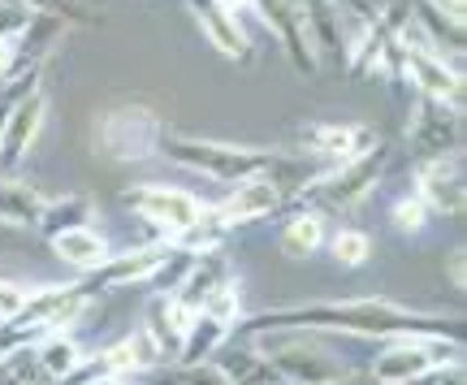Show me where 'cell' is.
<instances>
[{
  "mask_svg": "<svg viewBox=\"0 0 467 385\" xmlns=\"http://www.w3.org/2000/svg\"><path fill=\"white\" fill-rule=\"evenodd\" d=\"M350 334V338H411V334H446L463 338V317H433L416 312L394 299H325V303H299V307H273L260 317H243L234 334Z\"/></svg>",
  "mask_w": 467,
  "mask_h": 385,
  "instance_id": "cell-1",
  "label": "cell"
},
{
  "mask_svg": "<svg viewBox=\"0 0 467 385\" xmlns=\"http://www.w3.org/2000/svg\"><path fill=\"white\" fill-rule=\"evenodd\" d=\"M156 156H169L186 173H203V178H217V182L255 178L273 161V151L265 148H243V143H221V139H186V134H165Z\"/></svg>",
  "mask_w": 467,
  "mask_h": 385,
  "instance_id": "cell-2",
  "label": "cell"
},
{
  "mask_svg": "<svg viewBox=\"0 0 467 385\" xmlns=\"http://www.w3.org/2000/svg\"><path fill=\"white\" fill-rule=\"evenodd\" d=\"M389 161H394V143L389 139H377L368 151L359 156H350L342 165H329L320 173L312 191H307V200L325 203V208H337V213H347V208H359V203L385 182V173H389Z\"/></svg>",
  "mask_w": 467,
  "mask_h": 385,
  "instance_id": "cell-3",
  "label": "cell"
},
{
  "mask_svg": "<svg viewBox=\"0 0 467 385\" xmlns=\"http://www.w3.org/2000/svg\"><path fill=\"white\" fill-rule=\"evenodd\" d=\"M247 342L265 351V359L282 377V385H334L350 372L347 359H337L325 347L290 334V329H282V334H251Z\"/></svg>",
  "mask_w": 467,
  "mask_h": 385,
  "instance_id": "cell-4",
  "label": "cell"
},
{
  "mask_svg": "<svg viewBox=\"0 0 467 385\" xmlns=\"http://www.w3.org/2000/svg\"><path fill=\"white\" fill-rule=\"evenodd\" d=\"M441 364H463V338H446V334L389 338L385 351L372 359L368 377L377 385H407L424 377L429 369H441Z\"/></svg>",
  "mask_w": 467,
  "mask_h": 385,
  "instance_id": "cell-5",
  "label": "cell"
},
{
  "mask_svg": "<svg viewBox=\"0 0 467 385\" xmlns=\"http://www.w3.org/2000/svg\"><path fill=\"white\" fill-rule=\"evenodd\" d=\"M161 139H165V121L148 104H117L96 121V151L113 165L151 161L161 151Z\"/></svg>",
  "mask_w": 467,
  "mask_h": 385,
  "instance_id": "cell-6",
  "label": "cell"
},
{
  "mask_svg": "<svg viewBox=\"0 0 467 385\" xmlns=\"http://www.w3.org/2000/svg\"><path fill=\"white\" fill-rule=\"evenodd\" d=\"M121 203H130L139 217L151 221L161 238H173L178 230H186V225L203 213V203L195 200L191 191H178V186H165V182L126 186V191H121Z\"/></svg>",
  "mask_w": 467,
  "mask_h": 385,
  "instance_id": "cell-7",
  "label": "cell"
},
{
  "mask_svg": "<svg viewBox=\"0 0 467 385\" xmlns=\"http://www.w3.org/2000/svg\"><path fill=\"white\" fill-rule=\"evenodd\" d=\"M407 139H411V151L416 161H429V156H451L463 143V113H454L446 104L429 100V96H416L411 100V113H407Z\"/></svg>",
  "mask_w": 467,
  "mask_h": 385,
  "instance_id": "cell-8",
  "label": "cell"
},
{
  "mask_svg": "<svg viewBox=\"0 0 467 385\" xmlns=\"http://www.w3.org/2000/svg\"><path fill=\"white\" fill-rule=\"evenodd\" d=\"M399 78H407V83L416 87V96H429V100L446 104V109H454V113H463V69L451 66L441 52H433V48H402Z\"/></svg>",
  "mask_w": 467,
  "mask_h": 385,
  "instance_id": "cell-9",
  "label": "cell"
},
{
  "mask_svg": "<svg viewBox=\"0 0 467 385\" xmlns=\"http://www.w3.org/2000/svg\"><path fill=\"white\" fill-rule=\"evenodd\" d=\"M416 195L424 200L429 217H463L467 203V178H463V156H429L416 161Z\"/></svg>",
  "mask_w": 467,
  "mask_h": 385,
  "instance_id": "cell-10",
  "label": "cell"
},
{
  "mask_svg": "<svg viewBox=\"0 0 467 385\" xmlns=\"http://www.w3.org/2000/svg\"><path fill=\"white\" fill-rule=\"evenodd\" d=\"M44 121H48V96H44V87H39V91H31V96H22V100L14 104V113H9L5 130H0V169H5V173H14V169L26 161V151L35 148Z\"/></svg>",
  "mask_w": 467,
  "mask_h": 385,
  "instance_id": "cell-11",
  "label": "cell"
},
{
  "mask_svg": "<svg viewBox=\"0 0 467 385\" xmlns=\"http://www.w3.org/2000/svg\"><path fill=\"white\" fill-rule=\"evenodd\" d=\"M299 17L317 61L347 66V9H337L334 0H299Z\"/></svg>",
  "mask_w": 467,
  "mask_h": 385,
  "instance_id": "cell-12",
  "label": "cell"
},
{
  "mask_svg": "<svg viewBox=\"0 0 467 385\" xmlns=\"http://www.w3.org/2000/svg\"><path fill=\"white\" fill-rule=\"evenodd\" d=\"M299 134H303V151L317 156V161H329V165H342V161L368 151L381 139L372 126H342V121H312Z\"/></svg>",
  "mask_w": 467,
  "mask_h": 385,
  "instance_id": "cell-13",
  "label": "cell"
},
{
  "mask_svg": "<svg viewBox=\"0 0 467 385\" xmlns=\"http://www.w3.org/2000/svg\"><path fill=\"white\" fill-rule=\"evenodd\" d=\"M255 14L265 22L268 31L282 39L285 57H290V66L299 69V74H317V52L307 44V35H303V17H299V0H255Z\"/></svg>",
  "mask_w": 467,
  "mask_h": 385,
  "instance_id": "cell-14",
  "label": "cell"
},
{
  "mask_svg": "<svg viewBox=\"0 0 467 385\" xmlns=\"http://www.w3.org/2000/svg\"><path fill=\"white\" fill-rule=\"evenodd\" d=\"M191 307L178 303L173 295H151L148 312H143V334L151 338V347L161 351V364H178V351H182V338L191 329Z\"/></svg>",
  "mask_w": 467,
  "mask_h": 385,
  "instance_id": "cell-15",
  "label": "cell"
},
{
  "mask_svg": "<svg viewBox=\"0 0 467 385\" xmlns=\"http://www.w3.org/2000/svg\"><path fill=\"white\" fill-rule=\"evenodd\" d=\"M221 213V221L238 230V225H251V221H265L273 213H282V195H277V186L268 182L265 173H255V178H243V182H234V191L225 195L221 203H213Z\"/></svg>",
  "mask_w": 467,
  "mask_h": 385,
  "instance_id": "cell-16",
  "label": "cell"
},
{
  "mask_svg": "<svg viewBox=\"0 0 467 385\" xmlns=\"http://www.w3.org/2000/svg\"><path fill=\"white\" fill-rule=\"evenodd\" d=\"M87 359V347L74 338V329H57V334L39 338L31 355V377L35 385H57L66 381L69 372H78Z\"/></svg>",
  "mask_w": 467,
  "mask_h": 385,
  "instance_id": "cell-17",
  "label": "cell"
},
{
  "mask_svg": "<svg viewBox=\"0 0 467 385\" xmlns=\"http://www.w3.org/2000/svg\"><path fill=\"white\" fill-rule=\"evenodd\" d=\"M186 9H191V17L200 22L203 39H208V44H213L221 57H230V61H247V57H251V35H247V26H243L238 17L225 14L217 0H186Z\"/></svg>",
  "mask_w": 467,
  "mask_h": 385,
  "instance_id": "cell-18",
  "label": "cell"
},
{
  "mask_svg": "<svg viewBox=\"0 0 467 385\" xmlns=\"http://www.w3.org/2000/svg\"><path fill=\"white\" fill-rule=\"evenodd\" d=\"M234 277L230 260H225V247H217V252H203L191 260V268H186V277L178 282V290H173V299L186 303L191 312H200L203 299L217 290V286H225Z\"/></svg>",
  "mask_w": 467,
  "mask_h": 385,
  "instance_id": "cell-19",
  "label": "cell"
},
{
  "mask_svg": "<svg viewBox=\"0 0 467 385\" xmlns=\"http://www.w3.org/2000/svg\"><path fill=\"white\" fill-rule=\"evenodd\" d=\"M48 191L44 186L26 182V178H9L0 173V225H14V230H35L39 213H44Z\"/></svg>",
  "mask_w": 467,
  "mask_h": 385,
  "instance_id": "cell-20",
  "label": "cell"
},
{
  "mask_svg": "<svg viewBox=\"0 0 467 385\" xmlns=\"http://www.w3.org/2000/svg\"><path fill=\"white\" fill-rule=\"evenodd\" d=\"M213 369L230 385H282V377L273 372L265 351L251 347V342H243V347H230V342H225V347L213 355Z\"/></svg>",
  "mask_w": 467,
  "mask_h": 385,
  "instance_id": "cell-21",
  "label": "cell"
},
{
  "mask_svg": "<svg viewBox=\"0 0 467 385\" xmlns=\"http://www.w3.org/2000/svg\"><path fill=\"white\" fill-rule=\"evenodd\" d=\"M52 243V255L61 260V265L78 268V273H91V268H100L109 255H113V247H109V238L100 234V230H91V225H74V230H61L57 238H48Z\"/></svg>",
  "mask_w": 467,
  "mask_h": 385,
  "instance_id": "cell-22",
  "label": "cell"
},
{
  "mask_svg": "<svg viewBox=\"0 0 467 385\" xmlns=\"http://www.w3.org/2000/svg\"><path fill=\"white\" fill-rule=\"evenodd\" d=\"M230 338H234V325L208 317V312H195V317H191V329H186V338H182L178 364H208Z\"/></svg>",
  "mask_w": 467,
  "mask_h": 385,
  "instance_id": "cell-23",
  "label": "cell"
},
{
  "mask_svg": "<svg viewBox=\"0 0 467 385\" xmlns=\"http://www.w3.org/2000/svg\"><path fill=\"white\" fill-rule=\"evenodd\" d=\"M69 26L61 22V17L52 14H31L26 17V26L17 31V57H22V66H35V61H48L52 52H57V44H61V35H66Z\"/></svg>",
  "mask_w": 467,
  "mask_h": 385,
  "instance_id": "cell-24",
  "label": "cell"
},
{
  "mask_svg": "<svg viewBox=\"0 0 467 385\" xmlns=\"http://www.w3.org/2000/svg\"><path fill=\"white\" fill-rule=\"evenodd\" d=\"M225 234H230V225L221 221V213L213 203H203V213L191 221L186 230H178V234L169 238V247H178V252H186V255H203V252L225 247Z\"/></svg>",
  "mask_w": 467,
  "mask_h": 385,
  "instance_id": "cell-25",
  "label": "cell"
},
{
  "mask_svg": "<svg viewBox=\"0 0 467 385\" xmlns=\"http://www.w3.org/2000/svg\"><path fill=\"white\" fill-rule=\"evenodd\" d=\"M329 243V225L320 213H299V217L285 221L282 230V255L285 260H312Z\"/></svg>",
  "mask_w": 467,
  "mask_h": 385,
  "instance_id": "cell-26",
  "label": "cell"
},
{
  "mask_svg": "<svg viewBox=\"0 0 467 385\" xmlns=\"http://www.w3.org/2000/svg\"><path fill=\"white\" fill-rule=\"evenodd\" d=\"M91 200L87 195H48L44 200V213H39V234L44 238H57L61 230H74V225H91Z\"/></svg>",
  "mask_w": 467,
  "mask_h": 385,
  "instance_id": "cell-27",
  "label": "cell"
},
{
  "mask_svg": "<svg viewBox=\"0 0 467 385\" xmlns=\"http://www.w3.org/2000/svg\"><path fill=\"white\" fill-rule=\"evenodd\" d=\"M329 255H334L342 268H364L368 260H372V238L364 234V230H337V234H329Z\"/></svg>",
  "mask_w": 467,
  "mask_h": 385,
  "instance_id": "cell-28",
  "label": "cell"
},
{
  "mask_svg": "<svg viewBox=\"0 0 467 385\" xmlns=\"http://www.w3.org/2000/svg\"><path fill=\"white\" fill-rule=\"evenodd\" d=\"M22 9H31V14H52L61 17L66 26H100V14H91L83 0H17Z\"/></svg>",
  "mask_w": 467,
  "mask_h": 385,
  "instance_id": "cell-29",
  "label": "cell"
},
{
  "mask_svg": "<svg viewBox=\"0 0 467 385\" xmlns=\"http://www.w3.org/2000/svg\"><path fill=\"white\" fill-rule=\"evenodd\" d=\"M200 312H208V317L225 320V325H238V320H243V286L230 277V282L217 286V290H213V295L203 299Z\"/></svg>",
  "mask_w": 467,
  "mask_h": 385,
  "instance_id": "cell-30",
  "label": "cell"
},
{
  "mask_svg": "<svg viewBox=\"0 0 467 385\" xmlns=\"http://www.w3.org/2000/svg\"><path fill=\"white\" fill-rule=\"evenodd\" d=\"M389 221H394V230H399V234H420V230L429 225V208H424V200L411 191V195H399V200H394Z\"/></svg>",
  "mask_w": 467,
  "mask_h": 385,
  "instance_id": "cell-31",
  "label": "cell"
},
{
  "mask_svg": "<svg viewBox=\"0 0 467 385\" xmlns=\"http://www.w3.org/2000/svg\"><path fill=\"white\" fill-rule=\"evenodd\" d=\"M165 385H230L213 364H169Z\"/></svg>",
  "mask_w": 467,
  "mask_h": 385,
  "instance_id": "cell-32",
  "label": "cell"
},
{
  "mask_svg": "<svg viewBox=\"0 0 467 385\" xmlns=\"http://www.w3.org/2000/svg\"><path fill=\"white\" fill-rule=\"evenodd\" d=\"M31 299V286L22 282H9V277H0V320H9L22 307V303Z\"/></svg>",
  "mask_w": 467,
  "mask_h": 385,
  "instance_id": "cell-33",
  "label": "cell"
},
{
  "mask_svg": "<svg viewBox=\"0 0 467 385\" xmlns=\"http://www.w3.org/2000/svg\"><path fill=\"white\" fill-rule=\"evenodd\" d=\"M407 385H467L463 381V364H441V369H429L424 377H416V381Z\"/></svg>",
  "mask_w": 467,
  "mask_h": 385,
  "instance_id": "cell-34",
  "label": "cell"
},
{
  "mask_svg": "<svg viewBox=\"0 0 467 385\" xmlns=\"http://www.w3.org/2000/svg\"><path fill=\"white\" fill-rule=\"evenodd\" d=\"M17 66H22V57H17V31L0 35V78H9Z\"/></svg>",
  "mask_w": 467,
  "mask_h": 385,
  "instance_id": "cell-35",
  "label": "cell"
},
{
  "mask_svg": "<svg viewBox=\"0 0 467 385\" xmlns=\"http://www.w3.org/2000/svg\"><path fill=\"white\" fill-rule=\"evenodd\" d=\"M451 286L459 290V295H463V286H467V247L463 243L451 252Z\"/></svg>",
  "mask_w": 467,
  "mask_h": 385,
  "instance_id": "cell-36",
  "label": "cell"
},
{
  "mask_svg": "<svg viewBox=\"0 0 467 385\" xmlns=\"http://www.w3.org/2000/svg\"><path fill=\"white\" fill-rule=\"evenodd\" d=\"M0 385H35V381L22 369H17L14 359H0Z\"/></svg>",
  "mask_w": 467,
  "mask_h": 385,
  "instance_id": "cell-37",
  "label": "cell"
},
{
  "mask_svg": "<svg viewBox=\"0 0 467 385\" xmlns=\"http://www.w3.org/2000/svg\"><path fill=\"white\" fill-rule=\"evenodd\" d=\"M437 9H441V14L451 17V22H459V26H463V17H467V0H433Z\"/></svg>",
  "mask_w": 467,
  "mask_h": 385,
  "instance_id": "cell-38",
  "label": "cell"
},
{
  "mask_svg": "<svg viewBox=\"0 0 467 385\" xmlns=\"http://www.w3.org/2000/svg\"><path fill=\"white\" fill-rule=\"evenodd\" d=\"M217 5H221V9H225L230 17H238V22H243L247 14H255V0H217Z\"/></svg>",
  "mask_w": 467,
  "mask_h": 385,
  "instance_id": "cell-39",
  "label": "cell"
},
{
  "mask_svg": "<svg viewBox=\"0 0 467 385\" xmlns=\"http://www.w3.org/2000/svg\"><path fill=\"white\" fill-rule=\"evenodd\" d=\"M83 385H139V377H126V372H100V377H91Z\"/></svg>",
  "mask_w": 467,
  "mask_h": 385,
  "instance_id": "cell-40",
  "label": "cell"
},
{
  "mask_svg": "<svg viewBox=\"0 0 467 385\" xmlns=\"http://www.w3.org/2000/svg\"><path fill=\"white\" fill-rule=\"evenodd\" d=\"M334 385H377V381H372L368 372H347V377H342V381H334Z\"/></svg>",
  "mask_w": 467,
  "mask_h": 385,
  "instance_id": "cell-41",
  "label": "cell"
}]
</instances>
